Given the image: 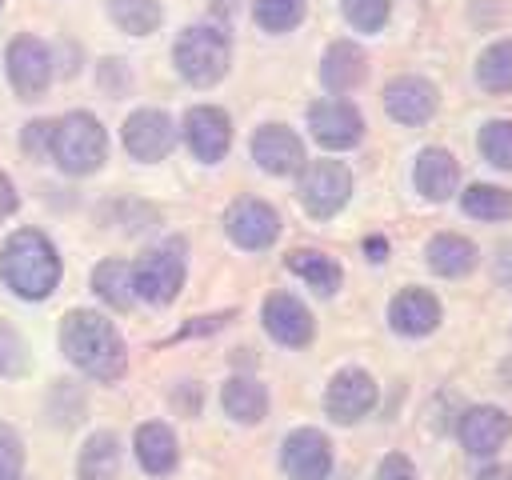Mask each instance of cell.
<instances>
[{
	"label": "cell",
	"mask_w": 512,
	"mask_h": 480,
	"mask_svg": "<svg viewBox=\"0 0 512 480\" xmlns=\"http://www.w3.org/2000/svg\"><path fill=\"white\" fill-rule=\"evenodd\" d=\"M224 228H228V236H232L240 248L260 252V248L276 244V236H280V216H276L272 204H264V200H256V196H244V200H236V204L228 208Z\"/></svg>",
	"instance_id": "cell-8"
},
{
	"label": "cell",
	"mask_w": 512,
	"mask_h": 480,
	"mask_svg": "<svg viewBox=\"0 0 512 480\" xmlns=\"http://www.w3.org/2000/svg\"><path fill=\"white\" fill-rule=\"evenodd\" d=\"M384 108L400 124H428L436 112V88L424 76H396L384 88Z\"/></svg>",
	"instance_id": "cell-16"
},
{
	"label": "cell",
	"mask_w": 512,
	"mask_h": 480,
	"mask_svg": "<svg viewBox=\"0 0 512 480\" xmlns=\"http://www.w3.org/2000/svg\"><path fill=\"white\" fill-rule=\"evenodd\" d=\"M480 152L492 168L512 172V120H488L480 128Z\"/></svg>",
	"instance_id": "cell-30"
},
{
	"label": "cell",
	"mask_w": 512,
	"mask_h": 480,
	"mask_svg": "<svg viewBox=\"0 0 512 480\" xmlns=\"http://www.w3.org/2000/svg\"><path fill=\"white\" fill-rule=\"evenodd\" d=\"M280 468L292 480H324L332 472V444L316 428H296L284 436L280 448Z\"/></svg>",
	"instance_id": "cell-10"
},
{
	"label": "cell",
	"mask_w": 512,
	"mask_h": 480,
	"mask_svg": "<svg viewBox=\"0 0 512 480\" xmlns=\"http://www.w3.org/2000/svg\"><path fill=\"white\" fill-rule=\"evenodd\" d=\"M116 472H120V440L112 432L88 436L76 460V480H116Z\"/></svg>",
	"instance_id": "cell-24"
},
{
	"label": "cell",
	"mask_w": 512,
	"mask_h": 480,
	"mask_svg": "<svg viewBox=\"0 0 512 480\" xmlns=\"http://www.w3.org/2000/svg\"><path fill=\"white\" fill-rule=\"evenodd\" d=\"M252 160H256L264 172H272V176H288V172L304 168V144H300V136H296L292 128H284V124H264V128H256V136H252Z\"/></svg>",
	"instance_id": "cell-15"
},
{
	"label": "cell",
	"mask_w": 512,
	"mask_h": 480,
	"mask_svg": "<svg viewBox=\"0 0 512 480\" xmlns=\"http://www.w3.org/2000/svg\"><path fill=\"white\" fill-rule=\"evenodd\" d=\"M12 208H16V192H12V184L0 176V216H4V212H12Z\"/></svg>",
	"instance_id": "cell-37"
},
{
	"label": "cell",
	"mask_w": 512,
	"mask_h": 480,
	"mask_svg": "<svg viewBox=\"0 0 512 480\" xmlns=\"http://www.w3.org/2000/svg\"><path fill=\"white\" fill-rule=\"evenodd\" d=\"M172 60H176V72L196 84V88H212L216 80H224L228 64H232V44L220 28L212 24H192L176 36V48H172Z\"/></svg>",
	"instance_id": "cell-4"
},
{
	"label": "cell",
	"mask_w": 512,
	"mask_h": 480,
	"mask_svg": "<svg viewBox=\"0 0 512 480\" xmlns=\"http://www.w3.org/2000/svg\"><path fill=\"white\" fill-rule=\"evenodd\" d=\"M296 192H300V204H304L308 216L328 220V216H336L348 204V196H352V172L340 160H312V164H304Z\"/></svg>",
	"instance_id": "cell-6"
},
{
	"label": "cell",
	"mask_w": 512,
	"mask_h": 480,
	"mask_svg": "<svg viewBox=\"0 0 512 480\" xmlns=\"http://www.w3.org/2000/svg\"><path fill=\"white\" fill-rule=\"evenodd\" d=\"M52 144V124L48 120H32L28 128H24V148L28 152H40V148H48Z\"/></svg>",
	"instance_id": "cell-36"
},
{
	"label": "cell",
	"mask_w": 512,
	"mask_h": 480,
	"mask_svg": "<svg viewBox=\"0 0 512 480\" xmlns=\"http://www.w3.org/2000/svg\"><path fill=\"white\" fill-rule=\"evenodd\" d=\"M136 460L144 464V472L152 476H164L176 468V436L168 424L160 420H148L136 428Z\"/></svg>",
	"instance_id": "cell-22"
},
{
	"label": "cell",
	"mask_w": 512,
	"mask_h": 480,
	"mask_svg": "<svg viewBox=\"0 0 512 480\" xmlns=\"http://www.w3.org/2000/svg\"><path fill=\"white\" fill-rule=\"evenodd\" d=\"M288 272H296L312 292H320V296H332L336 288H340V280H344V272H340V264L332 260V256H324V252H312V248H296V252H288Z\"/></svg>",
	"instance_id": "cell-23"
},
{
	"label": "cell",
	"mask_w": 512,
	"mask_h": 480,
	"mask_svg": "<svg viewBox=\"0 0 512 480\" xmlns=\"http://www.w3.org/2000/svg\"><path fill=\"white\" fill-rule=\"evenodd\" d=\"M0 276L20 300H44L60 284V256L36 228H20L0 248Z\"/></svg>",
	"instance_id": "cell-2"
},
{
	"label": "cell",
	"mask_w": 512,
	"mask_h": 480,
	"mask_svg": "<svg viewBox=\"0 0 512 480\" xmlns=\"http://www.w3.org/2000/svg\"><path fill=\"white\" fill-rule=\"evenodd\" d=\"M136 296L148 304H172L184 284V240H164L132 264Z\"/></svg>",
	"instance_id": "cell-5"
},
{
	"label": "cell",
	"mask_w": 512,
	"mask_h": 480,
	"mask_svg": "<svg viewBox=\"0 0 512 480\" xmlns=\"http://www.w3.org/2000/svg\"><path fill=\"white\" fill-rule=\"evenodd\" d=\"M368 252H372V260H384L388 244H384V240H368Z\"/></svg>",
	"instance_id": "cell-39"
},
{
	"label": "cell",
	"mask_w": 512,
	"mask_h": 480,
	"mask_svg": "<svg viewBox=\"0 0 512 480\" xmlns=\"http://www.w3.org/2000/svg\"><path fill=\"white\" fill-rule=\"evenodd\" d=\"M476 80L484 92H512V40H496L480 52Z\"/></svg>",
	"instance_id": "cell-28"
},
{
	"label": "cell",
	"mask_w": 512,
	"mask_h": 480,
	"mask_svg": "<svg viewBox=\"0 0 512 480\" xmlns=\"http://www.w3.org/2000/svg\"><path fill=\"white\" fill-rule=\"evenodd\" d=\"M388 324L400 336H428L440 324V300L424 288H404L392 304H388Z\"/></svg>",
	"instance_id": "cell-18"
},
{
	"label": "cell",
	"mask_w": 512,
	"mask_h": 480,
	"mask_svg": "<svg viewBox=\"0 0 512 480\" xmlns=\"http://www.w3.org/2000/svg\"><path fill=\"white\" fill-rule=\"evenodd\" d=\"M8 80H12V92L20 100H40L48 92V80H52V56L48 48L36 40V36H16L8 44Z\"/></svg>",
	"instance_id": "cell-7"
},
{
	"label": "cell",
	"mask_w": 512,
	"mask_h": 480,
	"mask_svg": "<svg viewBox=\"0 0 512 480\" xmlns=\"http://www.w3.org/2000/svg\"><path fill=\"white\" fill-rule=\"evenodd\" d=\"M508 432H512V420L492 404L468 408L464 420H460V444H464L468 456H496L504 448Z\"/></svg>",
	"instance_id": "cell-17"
},
{
	"label": "cell",
	"mask_w": 512,
	"mask_h": 480,
	"mask_svg": "<svg viewBox=\"0 0 512 480\" xmlns=\"http://www.w3.org/2000/svg\"><path fill=\"white\" fill-rule=\"evenodd\" d=\"M476 480H512V464H492V468H484Z\"/></svg>",
	"instance_id": "cell-38"
},
{
	"label": "cell",
	"mask_w": 512,
	"mask_h": 480,
	"mask_svg": "<svg viewBox=\"0 0 512 480\" xmlns=\"http://www.w3.org/2000/svg\"><path fill=\"white\" fill-rule=\"evenodd\" d=\"M172 144H176V128H172V120H168L164 112L140 108V112H132V116L124 120V148H128L132 160L152 164V160L168 156Z\"/></svg>",
	"instance_id": "cell-13"
},
{
	"label": "cell",
	"mask_w": 512,
	"mask_h": 480,
	"mask_svg": "<svg viewBox=\"0 0 512 480\" xmlns=\"http://www.w3.org/2000/svg\"><path fill=\"white\" fill-rule=\"evenodd\" d=\"M372 404H376V380H372L364 368H340V372L328 380L324 412H328L336 424L360 420L364 412H372Z\"/></svg>",
	"instance_id": "cell-9"
},
{
	"label": "cell",
	"mask_w": 512,
	"mask_h": 480,
	"mask_svg": "<svg viewBox=\"0 0 512 480\" xmlns=\"http://www.w3.org/2000/svg\"><path fill=\"white\" fill-rule=\"evenodd\" d=\"M304 4L308 0H256V24L264 32H288L304 20Z\"/></svg>",
	"instance_id": "cell-31"
},
{
	"label": "cell",
	"mask_w": 512,
	"mask_h": 480,
	"mask_svg": "<svg viewBox=\"0 0 512 480\" xmlns=\"http://www.w3.org/2000/svg\"><path fill=\"white\" fill-rule=\"evenodd\" d=\"M364 72H368V60L352 40L328 44V52L320 60V80H324L328 92H352L364 80Z\"/></svg>",
	"instance_id": "cell-20"
},
{
	"label": "cell",
	"mask_w": 512,
	"mask_h": 480,
	"mask_svg": "<svg viewBox=\"0 0 512 480\" xmlns=\"http://www.w3.org/2000/svg\"><path fill=\"white\" fill-rule=\"evenodd\" d=\"M60 348L64 356L88 372L92 380H120L124 368H128V352H124V340L120 332L100 316V312H88V308H76L64 316L60 324Z\"/></svg>",
	"instance_id": "cell-1"
},
{
	"label": "cell",
	"mask_w": 512,
	"mask_h": 480,
	"mask_svg": "<svg viewBox=\"0 0 512 480\" xmlns=\"http://www.w3.org/2000/svg\"><path fill=\"white\" fill-rule=\"evenodd\" d=\"M184 140H188L196 160L216 164V160H224V152L232 144V124H228V116L220 108L196 104V108L184 112Z\"/></svg>",
	"instance_id": "cell-12"
},
{
	"label": "cell",
	"mask_w": 512,
	"mask_h": 480,
	"mask_svg": "<svg viewBox=\"0 0 512 480\" xmlns=\"http://www.w3.org/2000/svg\"><path fill=\"white\" fill-rule=\"evenodd\" d=\"M108 16L120 32L128 36H148L160 28L164 12H160V0H108Z\"/></svg>",
	"instance_id": "cell-27"
},
{
	"label": "cell",
	"mask_w": 512,
	"mask_h": 480,
	"mask_svg": "<svg viewBox=\"0 0 512 480\" xmlns=\"http://www.w3.org/2000/svg\"><path fill=\"white\" fill-rule=\"evenodd\" d=\"M92 292L104 300V304H112V308H132V300H136V284H132V264H124V260H104V264H96L92 268Z\"/></svg>",
	"instance_id": "cell-26"
},
{
	"label": "cell",
	"mask_w": 512,
	"mask_h": 480,
	"mask_svg": "<svg viewBox=\"0 0 512 480\" xmlns=\"http://www.w3.org/2000/svg\"><path fill=\"white\" fill-rule=\"evenodd\" d=\"M460 204L472 220H508L512 216V192H504L496 184H472L460 196Z\"/></svg>",
	"instance_id": "cell-29"
},
{
	"label": "cell",
	"mask_w": 512,
	"mask_h": 480,
	"mask_svg": "<svg viewBox=\"0 0 512 480\" xmlns=\"http://www.w3.org/2000/svg\"><path fill=\"white\" fill-rule=\"evenodd\" d=\"M28 372V344L16 328L0 324V376H24Z\"/></svg>",
	"instance_id": "cell-33"
},
{
	"label": "cell",
	"mask_w": 512,
	"mask_h": 480,
	"mask_svg": "<svg viewBox=\"0 0 512 480\" xmlns=\"http://www.w3.org/2000/svg\"><path fill=\"white\" fill-rule=\"evenodd\" d=\"M52 160L72 172V176H88L104 164L108 156V136L100 128V120L92 112H68L52 124V144H48Z\"/></svg>",
	"instance_id": "cell-3"
},
{
	"label": "cell",
	"mask_w": 512,
	"mask_h": 480,
	"mask_svg": "<svg viewBox=\"0 0 512 480\" xmlns=\"http://www.w3.org/2000/svg\"><path fill=\"white\" fill-rule=\"evenodd\" d=\"M264 328H268V336L276 340V344H284V348H304L308 340H312V312L292 296V292H272L268 300H264Z\"/></svg>",
	"instance_id": "cell-14"
},
{
	"label": "cell",
	"mask_w": 512,
	"mask_h": 480,
	"mask_svg": "<svg viewBox=\"0 0 512 480\" xmlns=\"http://www.w3.org/2000/svg\"><path fill=\"white\" fill-rule=\"evenodd\" d=\"M412 180H416V192L424 200H448L460 184V164L452 152L444 148H424L416 156V168H412Z\"/></svg>",
	"instance_id": "cell-19"
},
{
	"label": "cell",
	"mask_w": 512,
	"mask_h": 480,
	"mask_svg": "<svg viewBox=\"0 0 512 480\" xmlns=\"http://www.w3.org/2000/svg\"><path fill=\"white\" fill-rule=\"evenodd\" d=\"M24 472V448H20V436L0 428V480H20Z\"/></svg>",
	"instance_id": "cell-34"
},
{
	"label": "cell",
	"mask_w": 512,
	"mask_h": 480,
	"mask_svg": "<svg viewBox=\"0 0 512 480\" xmlns=\"http://www.w3.org/2000/svg\"><path fill=\"white\" fill-rule=\"evenodd\" d=\"M308 128H312L316 144L340 152V148H352L364 136V116L348 100H316L308 108Z\"/></svg>",
	"instance_id": "cell-11"
},
{
	"label": "cell",
	"mask_w": 512,
	"mask_h": 480,
	"mask_svg": "<svg viewBox=\"0 0 512 480\" xmlns=\"http://www.w3.org/2000/svg\"><path fill=\"white\" fill-rule=\"evenodd\" d=\"M376 480H416V468H412L408 456L388 452V456L380 460V468H376Z\"/></svg>",
	"instance_id": "cell-35"
},
{
	"label": "cell",
	"mask_w": 512,
	"mask_h": 480,
	"mask_svg": "<svg viewBox=\"0 0 512 480\" xmlns=\"http://www.w3.org/2000/svg\"><path fill=\"white\" fill-rule=\"evenodd\" d=\"M340 12L356 32H380L392 4L388 0H340Z\"/></svg>",
	"instance_id": "cell-32"
},
{
	"label": "cell",
	"mask_w": 512,
	"mask_h": 480,
	"mask_svg": "<svg viewBox=\"0 0 512 480\" xmlns=\"http://www.w3.org/2000/svg\"><path fill=\"white\" fill-rule=\"evenodd\" d=\"M0 12H4V0H0Z\"/></svg>",
	"instance_id": "cell-40"
},
{
	"label": "cell",
	"mask_w": 512,
	"mask_h": 480,
	"mask_svg": "<svg viewBox=\"0 0 512 480\" xmlns=\"http://www.w3.org/2000/svg\"><path fill=\"white\" fill-rule=\"evenodd\" d=\"M220 404H224V412H228L232 420L256 424V420H264V412H268V392H264V384H256V380H248V376H232V380L224 384V392H220Z\"/></svg>",
	"instance_id": "cell-25"
},
{
	"label": "cell",
	"mask_w": 512,
	"mask_h": 480,
	"mask_svg": "<svg viewBox=\"0 0 512 480\" xmlns=\"http://www.w3.org/2000/svg\"><path fill=\"white\" fill-rule=\"evenodd\" d=\"M428 268L436 276H468L476 268V244L468 236H456V232H440L428 240Z\"/></svg>",
	"instance_id": "cell-21"
}]
</instances>
